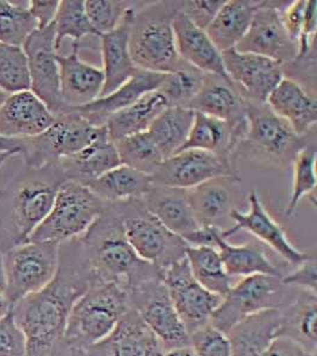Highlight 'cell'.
<instances>
[{
  "label": "cell",
  "instance_id": "obj_17",
  "mask_svg": "<svg viewBox=\"0 0 317 356\" xmlns=\"http://www.w3.org/2000/svg\"><path fill=\"white\" fill-rule=\"evenodd\" d=\"M228 79L248 102L264 105L268 95L285 76L284 65L256 54L236 48L221 53Z\"/></svg>",
  "mask_w": 317,
  "mask_h": 356
},
{
  "label": "cell",
  "instance_id": "obj_37",
  "mask_svg": "<svg viewBox=\"0 0 317 356\" xmlns=\"http://www.w3.org/2000/svg\"><path fill=\"white\" fill-rule=\"evenodd\" d=\"M194 118L195 112L188 107L168 106L151 124L147 134L162 152L164 159L177 154L184 147Z\"/></svg>",
  "mask_w": 317,
  "mask_h": 356
},
{
  "label": "cell",
  "instance_id": "obj_29",
  "mask_svg": "<svg viewBox=\"0 0 317 356\" xmlns=\"http://www.w3.org/2000/svg\"><path fill=\"white\" fill-rule=\"evenodd\" d=\"M58 168L65 181H74L87 186L95 178L120 165L118 151L107 134V129L95 140L76 154L63 158Z\"/></svg>",
  "mask_w": 317,
  "mask_h": 356
},
{
  "label": "cell",
  "instance_id": "obj_41",
  "mask_svg": "<svg viewBox=\"0 0 317 356\" xmlns=\"http://www.w3.org/2000/svg\"><path fill=\"white\" fill-rule=\"evenodd\" d=\"M206 74L182 60L179 67L165 75L158 92L165 97L169 106L188 107L199 94Z\"/></svg>",
  "mask_w": 317,
  "mask_h": 356
},
{
  "label": "cell",
  "instance_id": "obj_27",
  "mask_svg": "<svg viewBox=\"0 0 317 356\" xmlns=\"http://www.w3.org/2000/svg\"><path fill=\"white\" fill-rule=\"evenodd\" d=\"M134 13L136 10L131 8L113 31L99 37L101 40V69L105 76L101 97L114 92L139 70L134 65L130 54L131 24Z\"/></svg>",
  "mask_w": 317,
  "mask_h": 356
},
{
  "label": "cell",
  "instance_id": "obj_38",
  "mask_svg": "<svg viewBox=\"0 0 317 356\" xmlns=\"http://www.w3.org/2000/svg\"><path fill=\"white\" fill-rule=\"evenodd\" d=\"M193 275L206 290L222 298L231 289L219 251L214 246H189L186 254Z\"/></svg>",
  "mask_w": 317,
  "mask_h": 356
},
{
  "label": "cell",
  "instance_id": "obj_57",
  "mask_svg": "<svg viewBox=\"0 0 317 356\" xmlns=\"http://www.w3.org/2000/svg\"><path fill=\"white\" fill-rule=\"evenodd\" d=\"M11 309H13V307L6 298V296L4 293H0V318H3L8 314H10Z\"/></svg>",
  "mask_w": 317,
  "mask_h": 356
},
{
  "label": "cell",
  "instance_id": "obj_50",
  "mask_svg": "<svg viewBox=\"0 0 317 356\" xmlns=\"http://www.w3.org/2000/svg\"><path fill=\"white\" fill-rule=\"evenodd\" d=\"M305 5L307 0H296L288 3L284 8L281 10L282 24L285 31L288 33L293 41H298L301 33L302 25L304 21Z\"/></svg>",
  "mask_w": 317,
  "mask_h": 356
},
{
  "label": "cell",
  "instance_id": "obj_30",
  "mask_svg": "<svg viewBox=\"0 0 317 356\" xmlns=\"http://www.w3.org/2000/svg\"><path fill=\"white\" fill-rule=\"evenodd\" d=\"M246 131L239 130L226 122L195 112L187 142L181 151L202 150L229 158L238 162V152Z\"/></svg>",
  "mask_w": 317,
  "mask_h": 356
},
{
  "label": "cell",
  "instance_id": "obj_33",
  "mask_svg": "<svg viewBox=\"0 0 317 356\" xmlns=\"http://www.w3.org/2000/svg\"><path fill=\"white\" fill-rule=\"evenodd\" d=\"M259 1L226 0L206 33L220 53L236 48L247 33Z\"/></svg>",
  "mask_w": 317,
  "mask_h": 356
},
{
  "label": "cell",
  "instance_id": "obj_47",
  "mask_svg": "<svg viewBox=\"0 0 317 356\" xmlns=\"http://www.w3.org/2000/svg\"><path fill=\"white\" fill-rule=\"evenodd\" d=\"M26 355L25 336L13 318V312L0 318V356Z\"/></svg>",
  "mask_w": 317,
  "mask_h": 356
},
{
  "label": "cell",
  "instance_id": "obj_54",
  "mask_svg": "<svg viewBox=\"0 0 317 356\" xmlns=\"http://www.w3.org/2000/svg\"><path fill=\"white\" fill-rule=\"evenodd\" d=\"M164 356H196V354L191 348V346H184V347L168 349L164 352Z\"/></svg>",
  "mask_w": 317,
  "mask_h": 356
},
{
  "label": "cell",
  "instance_id": "obj_21",
  "mask_svg": "<svg viewBox=\"0 0 317 356\" xmlns=\"http://www.w3.org/2000/svg\"><path fill=\"white\" fill-rule=\"evenodd\" d=\"M55 122L41 99L31 90L10 94L0 107V136L13 139L36 137Z\"/></svg>",
  "mask_w": 317,
  "mask_h": 356
},
{
  "label": "cell",
  "instance_id": "obj_7",
  "mask_svg": "<svg viewBox=\"0 0 317 356\" xmlns=\"http://www.w3.org/2000/svg\"><path fill=\"white\" fill-rule=\"evenodd\" d=\"M122 218L127 239L140 259L159 271L184 259L189 245L171 233L147 211L142 200L114 203Z\"/></svg>",
  "mask_w": 317,
  "mask_h": 356
},
{
  "label": "cell",
  "instance_id": "obj_11",
  "mask_svg": "<svg viewBox=\"0 0 317 356\" xmlns=\"http://www.w3.org/2000/svg\"><path fill=\"white\" fill-rule=\"evenodd\" d=\"M246 119L247 130L241 146L247 145L254 154L278 165H289L298 151L305 146L315 145V139L309 140L310 136L315 132L298 136L266 104L257 105L247 102Z\"/></svg>",
  "mask_w": 317,
  "mask_h": 356
},
{
  "label": "cell",
  "instance_id": "obj_58",
  "mask_svg": "<svg viewBox=\"0 0 317 356\" xmlns=\"http://www.w3.org/2000/svg\"><path fill=\"white\" fill-rule=\"evenodd\" d=\"M13 156H18V154H10V152L0 154V170H1V168L5 165V163L8 162V159L13 157Z\"/></svg>",
  "mask_w": 317,
  "mask_h": 356
},
{
  "label": "cell",
  "instance_id": "obj_25",
  "mask_svg": "<svg viewBox=\"0 0 317 356\" xmlns=\"http://www.w3.org/2000/svg\"><path fill=\"white\" fill-rule=\"evenodd\" d=\"M176 49L181 60L204 74L229 80L225 70L222 55L211 42L206 30L196 26L181 10L172 19Z\"/></svg>",
  "mask_w": 317,
  "mask_h": 356
},
{
  "label": "cell",
  "instance_id": "obj_39",
  "mask_svg": "<svg viewBox=\"0 0 317 356\" xmlns=\"http://www.w3.org/2000/svg\"><path fill=\"white\" fill-rule=\"evenodd\" d=\"M122 165L152 176L164 161L162 152L147 132L133 134L114 142Z\"/></svg>",
  "mask_w": 317,
  "mask_h": 356
},
{
  "label": "cell",
  "instance_id": "obj_16",
  "mask_svg": "<svg viewBox=\"0 0 317 356\" xmlns=\"http://www.w3.org/2000/svg\"><path fill=\"white\" fill-rule=\"evenodd\" d=\"M288 3L284 6H278L273 5V1H259L252 23L244 38L236 45V50L268 57L283 65L295 61L298 50L297 43L285 31L279 13Z\"/></svg>",
  "mask_w": 317,
  "mask_h": 356
},
{
  "label": "cell",
  "instance_id": "obj_28",
  "mask_svg": "<svg viewBox=\"0 0 317 356\" xmlns=\"http://www.w3.org/2000/svg\"><path fill=\"white\" fill-rule=\"evenodd\" d=\"M282 309H264L226 332L232 356H261L281 335Z\"/></svg>",
  "mask_w": 317,
  "mask_h": 356
},
{
  "label": "cell",
  "instance_id": "obj_49",
  "mask_svg": "<svg viewBox=\"0 0 317 356\" xmlns=\"http://www.w3.org/2000/svg\"><path fill=\"white\" fill-rule=\"evenodd\" d=\"M226 0H191V1H181L179 10L190 19L196 26L206 29L216 18V13L224 5Z\"/></svg>",
  "mask_w": 317,
  "mask_h": 356
},
{
  "label": "cell",
  "instance_id": "obj_53",
  "mask_svg": "<svg viewBox=\"0 0 317 356\" xmlns=\"http://www.w3.org/2000/svg\"><path fill=\"white\" fill-rule=\"evenodd\" d=\"M23 151V139H13V138H6L0 136V154H19Z\"/></svg>",
  "mask_w": 317,
  "mask_h": 356
},
{
  "label": "cell",
  "instance_id": "obj_44",
  "mask_svg": "<svg viewBox=\"0 0 317 356\" xmlns=\"http://www.w3.org/2000/svg\"><path fill=\"white\" fill-rule=\"evenodd\" d=\"M0 90L8 95L30 90L28 61L23 49L0 43Z\"/></svg>",
  "mask_w": 317,
  "mask_h": 356
},
{
  "label": "cell",
  "instance_id": "obj_42",
  "mask_svg": "<svg viewBox=\"0 0 317 356\" xmlns=\"http://www.w3.org/2000/svg\"><path fill=\"white\" fill-rule=\"evenodd\" d=\"M293 191L284 214L291 218L297 207L305 196H310L315 204V191H316V144L308 145L298 151L293 162Z\"/></svg>",
  "mask_w": 317,
  "mask_h": 356
},
{
  "label": "cell",
  "instance_id": "obj_32",
  "mask_svg": "<svg viewBox=\"0 0 317 356\" xmlns=\"http://www.w3.org/2000/svg\"><path fill=\"white\" fill-rule=\"evenodd\" d=\"M213 245L219 251L225 271L229 278L265 275L283 277L281 270L268 259L261 245L244 243L232 245L221 236V229L216 228L213 233Z\"/></svg>",
  "mask_w": 317,
  "mask_h": 356
},
{
  "label": "cell",
  "instance_id": "obj_1",
  "mask_svg": "<svg viewBox=\"0 0 317 356\" xmlns=\"http://www.w3.org/2000/svg\"><path fill=\"white\" fill-rule=\"evenodd\" d=\"M94 282L80 239L61 243L55 278L41 291L16 302L11 309L25 336V356H55L74 304Z\"/></svg>",
  "mask_w": 317,
  "mask_h": 356
},
{
  "label": "cell",
  "instance_id": "obj_31",
  "mask_svg": "<svg viewBox=\"0 0 317 356\" xmlns=\"http://www.w3.org/2000/svg\"><path fill=\"white\" fill-rule=\"evenodd\" d=\"M232 178L211 179L189 191V202L200 227L220 228L236 209V186Z\"/></svg>",
  "mask_w": 317,
  "mask_h": 356
},
{
  "label": "cell",
  "instance_id": "obj_14",
  "mask_svg": "<svg viewBox=\"0 0 317 356\" xmlns=\"http://www.w3.org/2000/svg\"><path fill=\"white\" fill-rule=\"evenodd\" d=\"M159 273L189 334L211 322V316L222 298L206 290L195 280L187 258L177 260Z\"/></svg>",
  "mask_w": 317,
  "mask_h": 356
},
{
  "label": "cell",
  "instance_id": "obj_43",
  "mask_svg": "<svg viewBox=\"0 0 317 356\" xmlns=\"http://www.w3.org/2000/svg\"><path fill=\"white\" fill-rule=\"evenodd\" d=\"M55 26V47L57 53L65 38L74 42L81 41L87 36L98 37L92 28L88 17L86 15L83 0H62L58 5L56 17L54 19Z\"/></svg>",
  "mask_w": 317,
  "mask_h": 356
},
{
  "label": "cell",
  "instance_id": "obj_36",
  "mask_svg": "<svg viewBox=\"0 0 317 356\" xmlns=\"http://www.w3.org/2000/svg\"><path fill=\"white\" fill-rule=\"evenodd\" d=\"M151 186L150 176L120 164L86 186L104 202L119 203L142 200Z\"/></svg>",
  "mask_w": 317,
  "mask_h": 356
},
{
  "label": "cell",
  "instance_id": "obj_19",
  "mask_svg": "<svg viewBox=\"0 0 317 356\" xmlns=\"http://www.w3.org/2000/svg\"><path fill=\"white\" fill-rule=\"evenodd\" d=\"M57 63L60 67L62 102L67 110L88 105L101 97L105 82L104 72L101 68L82 61L79 42H73L70 55L57 54Z\"/></svg>",
  "mask_w": 317,
  "mask_h": 356
},
{
  "label": "cell",
  "instance_id": "obj_26",
  "mask_svg": "<svg viewBox=\"0 0 317 356\" xmlns=\"http://www.w3.org/2000/svg\"><path fill=\"white\" fill-rule=\"evenodd\" d=\"M167 74L152 73L139 69L129 81L115 89L114 92L99 97L88 105L68 108L87 119L94 126H105L107 119L119 111L133 105L145 94L158 90Z\"/></svg>",
  "mask_w": 317,
  "mask_h": 356
},
{
  "label": "cell",
  "instance_id": "obj_35",
  "mask_svg": "<svg viewBox=\"0 0 317 356\" xmlns=\"http://www.w3.org/2000/svg\"><path fill=\"white\" fill-rule=\"evenodd\" d=\"M168 102L158 90L140 97L133 105L111 115L105 126L112 142L133 134L147 132L156 118L168 107Z\"/></svg>",
  "mask_w": 317,
  "mask_h": 356
},
{
  "label": "cell",
  "instance_id": "obj_60",
  "mask_svg": "<svg viewBox=\"0 0 317 356\" xmlns=\"http://www.w3.org/2000/svg\"><path fill=\"white\" fill-rule=\"evenodd\" d=\"M8 94L5 93V92H3V90H0V107L3 106V104H4L5 100L8 99Z\"/></svg>",
  "mask_w": 317,
  "mask_h": 356
},
{
  "label": "cell",
  "instance_id": "obj_18",
  "mask_svg": "<svg viewBox=\"0 0 317 356\" xmlns=\"http://www.w3.org/2000/svg\"><path fill=\"white\" fill-rule=\"evenodd\" d=\"M248 204L250 209L247 213H241L236 208L233 209L229 219L234 221V225L225 231L221 229V236L224 239L231 238L240 231H246L256 236L257 239L261 240V243L268 245L270 248H273L277 254L281 255L285 261L291 265L298 266L309 258V253L297 250L293 246L281 225L277 223L273 216L268 214L258 191H251L248 194Z\"/></svg>",
  "mask_w": 317,
  "mask_h": 356
},
{
  "label": "cell",
  "instance_id": "obj_24",
  "mask_svg": "<svg viewBox=\"0 0 317 356\" xmlns=\"http://www.w3.org/2000/svg\"><path fill=\"white\" fill-rule=\"evenodd\" d=\"M142 201L163 226L187 243L201 228L191 209L189 191L152 184Z\"/></svg>",
  "mask_w": 317,
  "mask_h": 356
},
{
  "label": "cell",
  "instance_id": "obj_59",
  "mask_svg": "<svg viewBox=\"0 0 317 356\" xmlns=\"http://www.w3.org/2000/svg\"><path fill=\"white\" fill-rule=\"evenodd\" d=\"M296 356H317V352H308L304 349H300Z\"/></svg>",
  "mask_w": 317,
  "mask_h": 356
},
{
  "label": "cell",
  "instance_id": "obj_34",
  "mask_svg": "<svg viewBox=\"0 0 317 356\" xmlns=\"http://www.w3.org/2000/svg\"><path fill=\"white\" fill-rule=\"evenodd\" d=\"M317 296L301 291L282 309L279 337L293 341L308 352H316Z\"/></svg>",
  "mask_w": 317,
  "mask_h": 356
},
{
  "label": "cell",
  "instance_id": "obj_40",
  "mask_svg": "<svg viewBox=\"0 0 317 356\" xmlns=\"http://www.w3.org/2000/svg\"><path fill=\"white\" fill-rule=\"evenodd\" d=\"M38 29L29 11V1L0 0V43L22 48Z\"/></svg>",
  "mask_w": 317,
  "mask_h": 356
},
{
  "label": "cell",
  "instance_id": "obj_55",
  "mask_svg": "<svg viewBox=\"0 0 317 356\" xmlns=\"http://www.w3.org/2000/svg\"><path fill=\"white\" fill-rule=\"evenodd\" d=\"M6 291V275H5L4 252L0 250V293Z\"/></svg>",
  "mask_w": 317,
  "mask_h": 356
},
{
  "label": "cell",
  "instance_id": "obj_9",
  "mask_svg": "<svg viewBox=\"0 0 317 356\" xmlns=\"http://www.w3.org/2000/svg\"><path fill=\"white\" fill-rule=\"evenodd\" d=\"M60 243L26 241L4 251L6 291L13 307L25 296L41 291L56 275Z\"/></svg>",
  "mask_w": 317,
  "mask_h": 356
},
{
  "label": "cell",
  "instance_id": "obj_56",
  "mask_svg": "<svg viewBox=\"0 0 317 356\" xmlns=\"http://www.w3.org/2000/svg\"><path fill=\"white\" fill-rule=\"evenodd\" d=\"M55 356H86L85 353L80 350H73V349L67 348L65 344L61 343L58 346Z\"/></svg>",
  "mask_w": 317,
  "mask_h": 356
},
{
  "label": "cell",
  "instance_id": "obj_22",
  "mask_svg": "<svg viewBox=\"0 0 317 356\" xmlns=\"http://www.w3.org/2000/svg\"><path fill=\"white\" fill-rule=\"evenodd\" d=\"M247 102L231 80L206 74L204 85L191 102L189 108L197 113L220 119L239 130L246 131Z\"/></svg>",
  "mask_w": 317,
  "mask_h": 356
},
{
  "label": "cell",
  "instance_id": "obj_23",
  "mask_svg": "<svg viewBox=\"0 0 317 356\" xmlns=\"http://www.w3.org/2000/svg\"><path fill=\"white\" fill-rule=\"evenodd\" d=\"M266 105L284 119L298 136L315 132L317 102L315 94L307 90L301 82L284 76L268 95Z\"/></svg>",
  "mask_w": 317,
  "mask_h": 356
},
{
  "label": "cell",
  "instance_id": "obj_20",
  "mask_svg": "<svg viewBox=\"0 0 317 356\" xmlns=\"http://www.w3.org/2000/svg\"><path fill=\"white\" fill-rule=\"evenodd\" d=\"M83 353L86 356H164L162 343L131 307L108 337Z\"/></svg>",
  "mask_w": 317,
  "mask_h": 356
},
{
  "label": "cell",
  "instance_id": "obj_5",
  "mask_svg": "<svg viewBox=\"0 0 317 356\" xmlns=\"http://www.w3.org/2000/svg\"><path fill=\"white\" fill-rule=\"evenodd\" d=\"M177 1L147 5L134 13L130 31V54L140 70L169 74L182 62L176 49L172 19L179 10Z\"/></svg>",
  "mask_w": 317,
  "mask_h": 356
},
{
  "label": "cell",
  "instance_id": "obj_10",
  "mask_svg": "<svg viewBox=\"0 0 317 356\" xmlns=\"http://www.w3.org/2000/svg\"><path fill=\"white\" fill-rule=\"evenodd\" d=\"M281 278L265 275L245 277L222 297L209 323L226 334L254 312L284 308L295 297L289 295V286L283 285Z\"/></svg>",
  "mask_w": 317,
  "mask_h": 356
},
{
  "label": "cell",
  "instance_id": "obj_2",
  "mask_svg": "<svg viewBox=\"0 0 317 356\" xmlns=\"http://www.w3.org/2000/svg\"><path fill=\"white\" fill-rule=\"evenodd\" d=\"M19 174L0 189V250L28 241L48 216L65 178L58 165L31 169L22 162Z\"/></svg>",
  "mask_w": 317,
  "mask_h": 356
},
{
  "label": "cell",
  "instance_id": "obj_13",
  "mask_svg": "<svg viewBox=\"0 0 317 356\" xmlns=\"http://www.w3.org/2000/svg\"><path fill=\"white\" fill-rule=\"evenodd\" d=\"M227 177L239 182L238 162L202 150H184L165 158L151 176L157 186L190 191L216 178Z\"/></svg>",
  "mask_w": 317,
  "mask_h": 356
},
{
  "label": "cell",
  "instance_id": "obj_46",
  "mask_svg": "<svg viewBox=\"0 0 317 356\" xmlns=\"http://www.w3.org/2000/svg\"><path fill=\"white\" fill-rule=\"evenodd\" d=\"M189 340L196 356H232L227 335L211 323L190 332Z\"/></svg>",
  "mask_w": 317,
  "mask_h": 356
},
{
  "label": "cell",
  "instance_id": "obj_48",
  "mask_svg": "<svg viewBox=\"0 0 317 356\" xmlns=\"http://www.w3.org/2000/svg\"><path fill=\"white\" fill-rule=\"evenodd\" d=\"M281 282L285 286L300 289L317 296V265L315 254L300 264L289 275H283Z\"/></svg>",
  "mask_w": 317,
  "mask_h": 356
},
{
  "label": "cell",
  "instance_id": "obj_12",
  "mask_svg": "<svg viewBox=\"0 0 317 356\" xmlns=\"http://www.w3.org/2000/svg\"><path fill=\"white\" fill-rule=\"evenodd\" d=\"M130 307L168 349L190 346L189 332L179 318L161 275L129 291Z\"/></svg>",
  "mask_w": 317,
  "mask_h": 356
},
{
  "label": "cell",
  "instance_id": "obj_51",
  "mask_svg": "<svg viewBox=\"0 0 317 356\" xmlns=\"http://www.w3.org/2000/svg\"><path fill=\"white\" fill-rule=\"evenodd\" d=\"M60 1L57 0H30L29 11L36 19L38 29L47 28L54 23Z\"/></svg>",
  "mask_w": 317,
  "mask_h": 356
},
{
  "label": "cell",
  "instance_id": "obj_52",
  "mask_svg": "<svg viewBox=\"0 0 317 356\" xmlns=\"http://www.w3.org/2000/svg\"><path fill=\"white\" fill-rule=\"evenodd\" d=\"M300 349L301 347L293 341L278 337L261 356H296Z\"/></svg>",
  "mask_w": 317,
  "mask_h": 356
},
{
  "label": "cell",
  "instance_id": "obj_45",
  "mask_svg": "<svg viewBox=\"0 0 317 356\" xmlns=\"http://www.w3.org/2000/svg\"><path fill=\"white\" fill-rule=\"evenodd\" d=\"M131 6L122 0H86V15L98 37L113 31L122 23Z\"/></svg>",
  "mask_w": 317,
  "mask_h": 356
},
{
  "label": "cell",
  "instance_id": "obj_8",
  "mask_svg": "<svg viewBox=\"0 0 317 356\" xmlns=\"http://www.w3.org/2000/svg\"><path fill=\"white\" fill-rule=\"evenodd\" d=\"M106 130V126H94L74 112L55 115L49 129L36 137L23 139L22 162L31 169L57 165L63 158L76 154L90 145Z\"/></svg>",
  "mask_w": 317,
  "mask_h": 356
},
{
  "label": "cell",
  "instance_id": "obj_15",
  "mask_svg": "<svg viewBox=\"0 0 317 356\" xmlns=\"http://www.w3.org/2000/svg\"><path fill=\"white\" fill-rule=\"evenodd\" d=\"M22 49L28 61L30 90L44 102L54 115L63 113L67 108L60 90L54 23L33 31Z\"/></svg>",
  "mask_w": 317,
  "mask_h": 356
},
{
  "label": "cell",
  "instance_id": "obj_3",
  "mask_svg": "<svg viewBox=\"0 0 317 356\" xmlns=\"http://www.w3.org/2000/svg\"><path fill=\"white\" fill-rule=\"evenodd\" d=\"M86 260L95 280L131 289L161 275L158 268L140 259L134 252L122 227L114 203L79 238Z\"/></svg>",
  "mask_w": 317,
  "mask_h": 356
},
{
  "label": "cell",
  "instance_id": "obj_4",
  "mask_svg": "<svg viewBox=\"0 0 317 356\" xmlns=\"http://www.w3.org/2000/svg\"><path fill=\"white\" fill-rule=\"evenodd\" d=\"M129 309L127 289L95 280L74 304L62 343L85 352L108 337Z\"/></svg>",
  "mask_w": 317,
  "mask_h": 356
},
{
  "label": "cell",
  "instance_id": "obj_6",
  "mask_svg": "<svg viewBox=\"0 0 317 356\" xmlns=\"http://www.w3.org/2000/svg\"><path fill=\"white\" fill-rule=\"evenodd\" d=\"M108 203L74 181H65L57 191L53 208L28 241L61 243L78 239L106 211Z\"/></svg>",
  "mask_w": 317,
  "mask_h": 356
}]
</instances>
